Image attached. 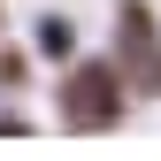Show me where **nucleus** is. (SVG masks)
Masks as SVG:
<instances>
[{
	"mask_svg": "<svg viewBox=\"0 0 161 161\" xmlns=\"http://www.w3.org/2000/svg\"><path fill=\"white\" fill-rule=\"evenodd\" d=\"M38 46H46V54H69V46H77L69 15H46V23H38Z\"/></svg>",
	"mask_w": 161,
	"mask_h": 161,
	"instance_id": "7ed1b4c3",
	"label": "nucleus"
},
{
	"mask_svg": "<svg viewBox=\"0 0 161 161\" xmlns=\"http://www.w3.org/2000/svg\"><path fill=\"white\" fill-rule=\"evenodd\" d=\"M115 69L130 92L161 100V23L146 0H115Z\"/></svg>",
	"mask_w": 161,
	"mask_h": 161,
	"instance_id": "f03ea898",
	"label": "nucleus"
},
{
	"mask_svg": "<svg viewBox=\"0 0 161 161\" xmlns=\"http://www.w3.org/2000/svg\"><path fill=\"white\" fill-rule=\"evenodd\" d=\"M123 100H130V85H123V69L115 62H77L69 77H62V130H115L123 123Z\"/></svg>",
	"mask_w": 161,
	"mask_h": 161,
	"instance_id": "f257e3e1",
	"label": "nucleus"
}]
</instances>
